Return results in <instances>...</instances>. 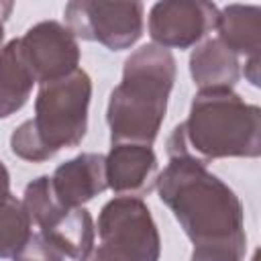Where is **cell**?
Instances as JSON below:
<instances>
[{"label":"cell","mask_w":261,"mask_h":261,"mask_svg":"<svg viewBox=\"0 0 261 261\" xmlns=\"http://www.w3.org/2000/svg\"><path fill=\"white\" fill-rule=\"evenodd\" d=\"M63 16L75 39L96 41L110 51L128 49L143 35L141 2L71 0Z\"/></svg>","instance_id":"obj_6"},{"label":"cell","mask_w":261,"mask_h":261,"mask_svg":"<svg viewBox=\"0 0 261 261\" xmlns=\"http://www.w3.org/2000/svg\"><path fill=\"white\" fill-rule=\"evenodd\" d=\"M10 194V173L6 169V165L0 161V198Z\"/></svg>","instance_id":"obj_20"},{"label":"cell","mask_w":261,"mask_h":261,"mask_svg":"<svg viewBox=\"0 0 261 261\" xmlns=\"http://www.w3.org/2000/svg\"><path fill=\"white\" fill-rule=\"evenodd\" d=\"M218 39L234 53L247 59L259 57L261 49V8L255 4H228L220 10L216 22Z\"/></svg>","instance_id":"obj_13"},{"label":"cell","mask_w":261,"mask_h":261,"mask_svg":"<svg viewBox=\"0 0 261 261\" xmlns=\"http://www.w3.org/2000/svg\"><path fill=\"white\" fill-rule=\"evenodd\" d=\"M190 73L200 90H232L241 77V61L220 39H208L192 53Z\"/></svg>","instance_id":"obj_12"},{"label":"cell","mask_w":261,"mask_h":261,"mask_svg":"<svg viewBox=\"0 0 261 261\" xmlns=\"http://www.w3.org/2000/svg\"><path fill=\"white\" fill-rule=\"evenodd\" d=\"M22 206L31 226L69 259H84L94 249V220L86 208H71L57 200L51 177L41 175L24 188Z\"/></svg>","instance_id":"obj_5"},{"label":"cell","mask_w":261,"mask_h":261,"mask_svg":"<svg viewBox=\"0 0 261 261\" xmlns=\"http://www.w3.org/2000/svg\"><path fill=\"white\" fill-rule=\"evenodd\" d=\"M14 4L12 2H0V49H2V41H4V22L10 16Z\"/></svg>","instance_id":"obj_19"},{"label":"cell","mask_w":261,"mask_h":261,"mask_svg":"<svg viewBox=\"0 0 261 261\" xmlns=\"http://www.w3.org/2000/svg\"><path fill=\"white\" fill-rule=\"evenodd\" d=\"M80 261H128L124 255H120V253H116L114 249H110V247H106V245H98V247H94L84 259H80Z\"/></svg>","instance_id":"obj_17"},{"label":"cell","mask_w":261,"mask_h":261,"mask_svg":"<svg viewBox=\"0 0 261 261\" xmlns=\"http://www.w3.org/2000/svg\"><path fill=\"white\" fill-rule=\"evenodd\" d=\"M65 255L53 247L41 232H31L27 243L14 253L12 261H63Z\"/></svg>","instance_id":"obj_16"},{"label":"cell","mask_w":261,"mask_h":261,"mask_svg":"<svg viewBox=\"0 0 261 261\" xmlns=\"http://www.w3.org/2000/svg\"><path fill=\"white\" fill-rule=\"evenodd\" d=\"M98 234L102 245L128 261H159V230L141 198L118 196L106 202L98 216Z\"/></svg>","instance_id":"obj_7"},{"label":"cell","mask_w":261,"mask_h":261,"mask_svg":"<svg viewBox=\"0 0 261 261\" xmlns=\"http://www.w3.org/2000/svg\"><path fill=\"white\" fill-rule=\"evenodd\" d=\"M51 186L61 204L80 208L108 188L106 155L82 153L61 163L51 175Z\"/></svg>","instance_id":"obj_11"},{"label":"cell","mask_w":261,"mask_h":261,"mask_svg":"<svg viewBox=\"0 0 261 261\" xmlns=\"http://www.w3.org/2000/svg\"><path fill=\"white\" fill-rule=\"evenodd\" d=\"M220 10L212 2H157L149 12V35L163 49H188L216 29Z\"/></svg>","instance_id":"obj_9"},{"label":"cell","mask_w":261,"mask_h":261,"mask_svg":"<svg viewBox=\"0 0 261 261\" xmlns=\"http://www.w3.org/2000/svg\"><path fill=\"white\" fill-rule=\"evenodd\" d=\"M155 186L161 202L194 243V251L226 253L243 261L245 214L232 188L192 159H169Z\"/></svg>","instance_id":"obj_1"},{"label":"cell","mask_w":261,"mask_h":261,"mask_svg":"<svg viewBox=\"0 0 261 261\" xmlns=\"http://www.w3.org/2000/svg\"><path fill=\"white\" fill-rule=\"evenodd\" d=\"M157 157L147 145L118 143L106 155L108 188L118 196L141 198L157 184Z\"/></svg>","instance_id":"obj_10"},{"label":"cell","mask_w":261,"mask_h":261,"mask_svg":"<svg viewBox=\"0 0 261 261\" xmlns=\"http://www.w3.org/2000/svg\"><path fill=\"white\" fill-rule=\"evenodd\" d=\"M35 86V80L20 55L18 39L2 45L0 49V118L18 112Z\"/></svg>","instance_id":"obj_14"},{"label":"cell","mask_w":261,"mask_h":261,"mask_svg":"<svg viewBox=\"0 0 261 261\" xmlns=\"http://www.w3.org/2000/svg\"><path fill=\"white\" fill-rule=\"evenodd\" d=\"M261 153V110L232 90H200L190 114L167 139L169 159L208 165L214 159Z\"/></svg>","instance_id":"obj_2"},{"label":"cell","mask_w":261,"mask_h":261,"mask_svg":"<svg viewBox=\"0 0 261 261\" xmlns=\"http://www.w3.org/2000/svg\"><path fill=\"white\" fill-rule=\"evenodd\" d=\"M31 220L20 200L12 194L0 198V259L14 257V253L31 237Z\"/></svg>","instance_id":"obj_15"},{"label":"cell","mask_w":261,"mask_h":261,"mask_svg":"<svg viewBox=\"0 0 261 261\" xmlns=\"http://www.w3.org/2000/svg\"><path fill=\"white\" fill-rule=\"evenodd\" d=\"M173 82L175 57L169 49L151 43L126 57L122 82L110 92L106 108L112 145H153L165 118Z\"/></svg>","instance_id":"obj_3"},{"label":"cell","mask_w":261,"mask_h":261,"mask_svg":"<svg viewBox=\"0 0 261 261\" xmlns=\"http://www.w3.org/2000/svg\"><path fill=\"white\" fill-rule=\"evenodd\" d=\"M245 77L253 86H259V57L247 59V63H245Z\"/></svg>","instance_id":"obj_18"},{"label":"cell","mask_w":261,"mask_h":261,"mask_svg":"<svg viewBox=\"0 0 261 261\" xmlns=\"http://www.w3.org/2000/svg\"><path fill=\"white\" fill-rule=\"evenodd\" d=\"M18 47L35 84L39 86L73 73L80 63L77 39L57 20L33 24L18 39Z\"/></svg>","instance_id":"obj_8"},{"label":"cell","mask_w":261,"mask_h":261,"mask_svg":"<svg viewBox=\"0 0 261 261\" xmlns=\"http://www.w3.org/2000/svg\"><path fill=\"white\" fill-rule=\"evenodd\" d=\"M92 80L84 69L39 86L35 116L24 120L10 135V149L16 157L41 163L61 149L82 143L88 130V108Z\"/></svg>","instance_id":"obj_4"}]
</instances>
